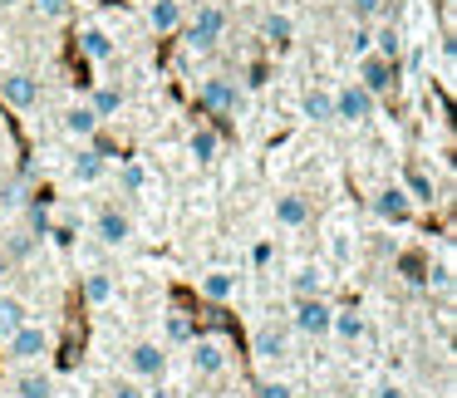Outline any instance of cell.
<instances>
[{
  "mask_svg": "<svg viewBox=\"0 0 457 398\" xmlns=\"http://www.w3.org/2000/svg\"><path fill=\"white\" fill-rule=\"evenodd\" d=\"M403 192H408V197H413V207H418V202H433V178H428V172L423 168H408L403 172Z\"/></svg>",
  "mask_w": 457,
  "mask_h": 398,
  "instance_id": "d4e9b609",
  "label": "cell"
},
{
  "mask_svg": "<svg viewBox=\"0 0 457 398\" xmlns=\"http://www.w3.org/2000/svg\"><path fill=\"white\" fill-rule=\"evenodd\" d=\"M113 295H119V286H113L109 270H89V276H84V300H89V305H109Z\"/></svg>",
  "mask_w": 457,
  "mask_h": 398,
  "instance_id": "44dd1931",
  "label": "cell"
},
{
  "mask_svg": "<svg viewBox=\"0 0 457 398\" xmlns=\"http://www.w3.org/2000/svg\"><path fill=\"white\" fill-rule=\"evenodd\" d=\"M35 11H40L45 21H64V15L74 11V0H35Z\"/></svg>",
  "mask_w": 457,
  "mask_h": 398,
  "instance_id": "1f68e13d",
  "label": "cell"
},
{
  "mask_svg": "<svg viewBox=\"0 0 457 398\" xmlns=\"http://www.w3.org/2000/svg\"><path fill=\"white\" fill-rule=\"evenodd\" d=\"M162 364H168V354H162L158 344H133V349H129V369H133L138 378H158Z\"/></svg>",
  "mask_w": 457,
  "mask_h": 398,
  "instance_id": "4fadbf2b",
  "label": "cell"
},
{
  "mask_svg": "<svg viewBox=\"0 0 457 398\" xmlns=\"http://www.w3.org/2000/svg\"><path fill=\"white\" fill-rule=\"evenodd\" d=\"M182 30H187L192 50H217V40L227 35V11H221V5H202V11L192 15V25H182Z\"/></svg>",
  "mask_w": 457,
  "mask_h": 398,
  "instance_id": "6da1fadb",
  "label": "cell"
},
{
  "mask_svg": "<svg viewBox=\"0 0 457 398\" xmlns=\"http://www.w3.org/2000/svg\"><path fill=\"white\" fill-rule=\"evenodd\" d=\"M143 398H168V394H162V388H153V394H143Z\"/></svg>",
  "mask_w": 457,
  "mask_h": 398,
  "instance_id": "ab89813d",
  "label": "cell"
},
{
  "mask_svg": "<svg viewBox=\"0 0 457 398\" xmlns=\"http://www.w3.org/2000/svg\"><path fill=\"white\" fill-rule=\"evenodd\" d=\"M94 227H99V241H104V246H123V241L133 236V221H129V211H119V207H104Z\"/></svg>",
  "mask_w": 457,
  "mask_h": 398,
  "instance_id": "7c38bea8",
  "label": "cell"
},
{
  "mask_svg": "<svg viewBox=\"0 0 457 398\" xmlns=\"http://www.w3.org/2000/svg\"><path fill=\"white\" fill-rule=\"evenodd\" d=\"M148 25L158 35H178L187 25V11H182V0H148Z\"/></svg>",
  "mask_w": 457,
  "mask_h": 398,
  "instance_id": "30bf717a",
  "label": "cell"
},
{
  "mask_svg": "<svg viewBox=\"0 0 457 398\" xmlns=\"http://www.w3.org/2000/svg\"><path fill=\"white\" fill-rule=\"evenodd\" d=\"M300 113H305L310 123H335V94H329V89H310L305 99H300Z\"/></svg>",
  "mask_w": 457,
  "mask_h": 398,
  "instance_id": "9a60e30c",
  "label": "cell"
},
{
  "mask_svg": "<svg viewBox=\"0 0 457 398\" xmlns=\"http://www.w3.org/2000/svg\"><path fill=\"white\" fill-rule=\"evenodd\" d=\"M89 109L99 113V123L113 119V113L123 109V89H119V84H99V89H94V99H89Z\"/></svg>",
  "mask_w": 457,
  "mask_h": 398,
  "instance_id": "cb8c5ba5",
  "label": "cell"
},
{
  "mask_svg": "<svg viewBox=\"0 0 457 398\" xmlns=\"http://www.w3.org/2000/svg\"><path fill=\"white\" fill-rule=\"evenodd\" d=\"M5 349H11V359H15V364H40V359L50 354V335H45V325L25 319V325L15 329L11 339H5Z\"/></svg>",
  "mask_w": 457,
  "mask_h": 398,
  "instance_id": "7a4b0ae2",
  "label": "cell"
},
{
  "mask_svg": "<svg viewBox=\"0 0 457 398\" xmlns=\"http://www.w3.org/2000/svg\"><path fill=\"white\" fill-rule=\"evenodd\" d=\"M168 339H172V344H192V319L172 315V319H168Z\"/></svg>",
  "mask_w": 457,
  "mask_h": 398,
  "instance_id": "d6a6232c",
  "label": "cell"
},
{
  "mask_svg": "<svg viewBox=\"0 0 457 398\" xmlns=\"http://www.w3.org/2000/svg\"><path fill=\"white\" fill-rule=\"evenodd\" d=\"M374 211H378V221H388V227H403V221H413V197H408L403 187H384L374 197Z\"/></svg>",
  "mask_w": 457,
  "mask_h": 398,
  "instance_id": "ba28073f",
  "label": "cell"
},
{
  "mask_svg": "<svg viewBox=\"0 0 457 398\" xmlns=\"http://www.w3.org/2000/svg\"><path fill=\"white\" fill-rule=\"evenodd\" d=\"M310 221V202L300 192H280L276 197V227H305Z\"/></svg>",
  "mask_w": 457,
  "mask_h": 398,
  "instance_id": "5bb4252c",
  "label": "cell"
},
{
  "mask_svg": "<svg viewBox=\"0 0 457 398\" xmlns=\"http://www.w3.org/2000/svg\"><path fill=\"white\" fill-rule=\"evenodd\" d=\"M335 119L339 123H369L374 119V94H369L364 84H345V89H335Z\"/></svg>",
  "mask_w": 457,
  "mask_h": 398,
  "instance_id": "3957f363",
  "label": "cell"
},
{
  "mask_svg": "<svg viewBox=\"0 0 457 398\" xmlns=\"http://www.w3.org/2000/svg\"><path fill=\"white\" fill-rule=\"evenodd\" d=\"M261 398H295V388H290L286 378H266V384H261Z\"/></svg>",
  "mask_w": 457,
  "mask_h": 398,
  "instance_id": "e575fe53",
  "label": "cell"
},
{
  "mask_svg": "<svg viewBox=\"0 0 457 398\" xmlns=\"http://www.w3.org/2000/svg\"><path fill=\"white\" fill-rule=\"evenodd\" d=\"M192 369H197V374H221V369H227V339L192 335Z\"/></svg>",
  "mask_w": 457,
  "mask_h": 398,
  "instance_id": "52a82bcc",
  "label": "cell"
},
{
  "mask_svg": "<svg viewBox=\"0 0 457 398\" xmlns=\"http://www.w3.org/2000/svg\"><path fill=\"white\" fill-rule=\"evenodd\" d=\"M187 148H192V158H197V162H217V158H221V133L202 123V129H192Z\"/></svg>",
  "mask_w": 457,
  "mask_h": 398,
  "instance_id": "2e32d148",
  "label": "cell"
},
{
  "mask_svg": "<svg viewBox=\"0 0 457 398\" xmlns=\"http://www.w3.org/2000/svg\"><path fill=\"white\" fill-rule=\"evenodd\" d=\"M202 295L207 300H231L237 295V276H231V270H207V276H202Z\"/></svg>",
  "mask_w": 457,
  "mask_h": 398,
  "instance_id": "603a6c76",
  "label": "cell"
},
{
  "mask_svg": "<svg viewBox=\"0 0 457 398\" xmlns=\"http://www.w3.org/2000/svg\"><path fill=\"white\" fill-rule=\"evenodd\" d=\"M15 388H21V398H54V378L45 374V369H25V374L15 378Z\"/></svg>",
  "mask_w": 457,
  "mask_h": 398,
  "instance_id": "7402d4cb",
  "label": "cell"
},
{
  "mask_svg": "<svg viewBox=\"0 0 457 398\" xmlns=\"http://www.w3.org/2000/svg\"><path fill=\"white\" fill-rule=\"evenodd\" d=\"M79 50L89 54L94 64H109V60H113V40L99 30V25H89V30H79Z\"/></svg>",
  "mask_w": 457,
  "mask_h": 398,
  "instance_id": "ffe728a7",
  "label": "cell"
},
{
  "mask_svg": "<svg viewBox=\"0 0 457 398\" xmlns=\"http://www.w3.org/2000/svg\"><path fill=\"white\" fill-rule=\"evenodd\" d=\"M374 54L378 60H398V35L394 30H374Z\"/></svg>",
  "mask_w": 457,
  "mask_h": 398,
  "instance_id": "4dcf8cb0",
  "label": "cell"
},
{
  "mask_svg": "<svg viewBox=\"0 0 457 398\" xmlns=\"http://www.w3.org/2000/svg\"><path fill=\"white\" fill-rule=\"evenodd\" d=\"M290 290H295V300L320 295V270H315V266H300L295 276H290Z\"/></svg>",
  "mask_w": 457,
  "mask_h": 398,
  "instance_id": "4316f807",
  "label": "cell"
},
{
  "mask_svg": "<svg viewBox=\"0 0 457 398\" xmlns=\"http://www.w3.org/2000/svg\"><path fill=\"white\" fill-rule=\"evenodd\" d=\"M109 398H143V388H133V384H119V388H109Z\"/></svg>",
  "mask_w": 457,
  "mask_h": 398,
  "instance_id": "d590c367",
  "label": "cell"
},
{
  "mask_svg": "<svg viewBox=\"0 0 457 398\" xmlns=\"http://www.w3.org/2000/svg\"><path fill=\"white\" fill-rule=\"evenodd\" d=\"M64 133H70V138H94V133H99V113H94L89 104H74V109L64 113Z\"/></svg>",
  "mask_w": 457,
  "mask_h": 398,
  "instance_id": "ac0fdd59",
  "label": "cell"
},
{
  "mask_svg": "<svg viewBox=\"0 0 457 398\" xmlns=\"http://www.w3.org/2000/svg\"><path fill=\"white\" fill-rule=\"evenodd\" d=\"M11 276V256H5V251H0V280Z\"/></svg>",
  "mask_w": 457,
  "mask_h": 398,
  "instance_id": "8d00e7d4",
  "label": "cell"
},
{
  "mask_svg": "<svg viewBox=\"0 0 457 398\" xmlns=\"http://www.w3.org/2000/svg\"><path fill=\"white\" fill-rule=\"evenodd\" d=\"M70 172H74V182H99L104 172H109V162H104L99 148H79V158L70 162Z\"/></svg>",
  "mask_w": 457,
  "mask_h": 398,
  "instance_id": "e0dca14e",
  "label": "cell"
},
{
  "mask_svg": "<svg viewBox=\"0 0 457 398\" xmlns=\"http://www.w3.org/2000/svg\"><path fill=\"white\" fill-rule=\"evenodd\" d=\"M329 319H335V310H329L320 295H310V300H295V329H300V335H310V339H325V335H329Z\"/></svg>",
  "mask_w": 457,
  "mask_h": 398,
  "instance_id": "8992f818",
  "label": "cell"
},
{
  "mask_svg": "<svg viewBox=\"0 0 457 398\" xmlns=\"http://www.w3.org/2000/svg\"><path fill=\"white\" fill-rule=\"evenodd\" d=\"M119 182H123V192H143V187H148V172H143V162H123V168H119Z\"/></svg>",
  "mask_w": 457,
  "mask_h": 398,
  "instance_id": "f546056e",
  "label": "cell"
},
{
  "mask_svg": "<svg viewBox=\"0 0 457 398\" xmlns=\"http://www.w3.org/2000/svg\"><path fill=\"white\" fill-rule=\"evenodd\" d=\"M378 398H403V388H378Z\"/></svg>",
  "mask_w": 457,
  "mask_h": 398,
  "instance_id": "74e56055",
  "label": "cell"
},
{
  "mask_svg": "<svg viewBox=\"0 0 457 398\" xmlns=\"http://www.w3.org/2000/svg\"><path fill=\"white\" fill-rule=\"evenodd\" d=\"M359 74H364L359 84H364V89L378 99V94H388V89H394V79H398V64H394V60H378V54H364V64H359Z\"/></svg>",
  "mask_w": 457,
  "mask_h": 398,
  "instance_id": "9c48e42d",
  "label": "cell"
},
{
  "mask_svg": "<svg viewBox=\"0 0 457 398\" xmlns=\"http://www.w3.org/2000/svg\"><path fill=\"white\" fill-rule=\"evenodd\" d=\"M0 99L11 104V109H35L40 104V79H30L21 70H5L0 74Z\"/></svg>",
  "mask_w": 457,
  "mask_h": 398,
  "instance_id": "5b68a950",
  "label": "cell"
},
{
  "mask_svg": "<svg viewBox=\"0 0 457 398\" xmlns=\"http://www.w3.org/2000/svg\"><path fill=\"white\" fill-rule=\"evenodd\" d=\"M251 349H256V359H286L290 354V329L286 325H261L256 335H251Z\"/></svg>",
  "mask_w": 457,
  "mask_h": 398,
  "instance_id": "8fae6325",
  "label": "cell"
},
{
  "mask_svg": "<svg viewBox=\"0 0 457 398\" xmlns=\"http://www.w3.org/2000/svg\"><path fill=\"white\" fill-rule=\"evenodd\" d=\"M15 5H21V0H0V11H15Z\"/></svg>",
  "mask_w": 457,
  "mask_h": 398,
  "instance_id": "f35d334b",
  "label": "cell"
},
{
  "mask_svg": "<svg viewBox=\"0 0 457 398\" xmlns=\"http://www.w3.org/2000/svg\"><path fill=\"white\" fill-rule=\"evenodd\" d=\"M349 50L364 60V54H374V30H369V21H359L354 30H349Z\"/></svg>",
  "mask_w": 457,
  "mask_h": 398,
  "instance_id": "f1b7e54d",
  "label": "cell"
},
{
  "mask_svg": "<svg viewBox=\"0 0 457 398\" xmlns=\"http://www.w3.org/2000/svg\"><path fill=\"white\" fill-rule=\"evenodd\" d=\"M384 5H388V0H349V11H354L359 21H374V15L384 11Z\"/></svg>",
  "mask_w": 457,
  "mask_h": 398,
  "instance_id": "836d02e7",
  "label": "cell"
},
{
  "mask_svg": "<svg viewBox=\"0 0 457 398\" xmlns=\"http://www.w3.org/2000/svg\"><path fill=\"white\" fill-rule=\"evenodd\" d=\"M329 329H335L339 339H349V344H354V339L364 335V319H359V315H349V310H335V319H329Z\"/></svg>",
  "mask_w": 457,
  "mask_h": 398,
  "instance_id": "83f0119b",
  "label": "cell"
},
{
  "mask_svg": "<svg viewBox=\"0 0 457 398\" xmlns=\"http://www.w3.org/2000/svg\"><path fill=\"white\" fill-rule=\"evenodd\" d=\"M197 104H202L207 113H237V109H241V89H237V79H202Z\"/></svg>",
  "mask_w": 457,
  "mask_h": 398,
  "instance_id": "277c9868",
  "label": "cell"
},
{
  "mask_svg": "<svg viewBox=\"0 0 457 398\" xmlns=\"http://www.w3.org/2000/svg\"><path fill=\"white\" fill-rule=\"evenodd\" d=\"M30 319V310H25V300H15V295H0V344L15 335V329Z\"/></svg>",
  "mask_w": 457,
  "mask_h": 398,
  "instance_id": "d6986e66",
  "label": "cell"
},
{
  "mask_svg": "<svg viewBox=\"0 0 457 398\" xmlns=\"http://www.w3.org/2000/svg\"><path fill=\"white\" fill-rule=\"evenodd\" d=\"M266 40L276 45V50H286V45L295 40V25H290V15H266Z\"/></svg>",
  "mask_w": 457,
  "mask_h": 398,
  "instance_id": "484cf974",
  "label": "cell"
}]
</instances>
